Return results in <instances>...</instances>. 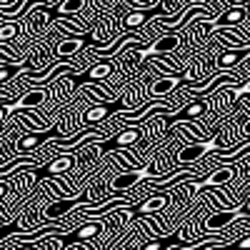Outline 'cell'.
Here are the masks:
<instances>
[{"label": "cell", "instance_id": "cell-10", "mask_svg": "<svg viewBox=\"0 0 250 250\" xmlns=\"http://www.w3.org/2000/svg\"><path fill=\"white\" fill-rule=\"evenodd\" d=\"M93 43V38L83 35V38H65V40H58L55 45V58H65V60H73L85 45Z\"/></svg>", "mask_w": 250, "mask_h": 250}, {"label": "cell", "instance_id": "cell-14", "mask_svg": "<svg viewBox=\"0 0 250 250\" xmlns=\"http://www.w3.org/2000/svg\"><path fill=\"white\" fill-rule=\"evenodd\" d=\"M85 5H88V0H62L58 5V15H80L85 10Z\"/></svg>", "mask_w": 250, "mask_h": 250}, {"label": "cell", "instance_id": "cell-15", "mask_svg": "<svg viewBox=\"0 0 250 250\" xmlns=\"http://www.w3.org/2000/svg\"><path fill=\"white\" fill-rule=\"evenodd\" d=\"M168 205V195H155V198H148L138 210L140 213H155V210H163V208Z\"/></svg>", "mask_w": 250, "mask_h": 250}, {"label": "cell", "instance_id": "cell-19", "mask_svg": "<svg viewBox=\"0 0 250 250\" xmlns=\"http://www.w3.org/2000/svg\"><path fill=\"white\" fill-rule=\"evenodd\" d=\"M28 248H23V250H38V243H25Z\"/></svg>", "mask_w": 250, "mask_h": 250}, {"label": "cell", "instance_id": "cell-12", "mask_svg": "<svg viewBox=\"0 0 250 250\" xmlns=\"http://www.w3.org/2000/svg\"><path fill=\"white\" fill-rule=\"evenodd\" d=\"M180 83H185V85H188L190 80H180V75H160L150 85V95L153 98H165V95H170L180 85Z\"/></svg>", "mask_w": 250, "mask_h": 250}, {"label": "cell", "instance_id": "cell-5", "mask_svg": "<svg viewBox=\"0 0 250 250\" xmlns=\"http://www.w3.org/2000/svg\"><path fill=\"white\" fill-rule=\"evenodd\" d=\"M238 218H240V220L245 218V215H243V205H240V208H228V210H220V213L210 215V218L203 223V230H205V233H220V230H225V228H230Z\"/></svg>", "mask_w": 250, "mask_h": 250}, {"label": "cell", "instance_id": "cell-16", "mask_svg": "<svg viewBox=\"0 0 250 250\" xmlns=\"http://www.w3.org/2000/svg\"><path fill=\"white\" fill-rule=\"evenodd\" d=\"M13 38H20V25L3 20V25H0V43H10Z\"/></svg>", "mask_w": 250, "mask_h": 250}, {"label": "cell", "instance_id": "cell-20", "mask_svg": "<svg viewBox=\"0 0 250 250\" xmlns=\"http://www.w3.org/2000/svg\"><path fill=\"white\" fill-rule=\"evenodd\" d=\"M243 133H245V135H248V138H250V120H248V123H245V128H243Z\"/></svg>", "mask_w": 250, "mask_h": 250}, {"label": "cell", "instance_id": "cell-18", "mask_svg": "<svg viewBox=\"0 0 250 250\" xmlns=\"http://www.w3.org/2000/svg\"><path fill=\"white\" fill-rule=\"evenodd\" d=\"M228 90H230L233 98H240V95H250V78L243 83V85H228Z\"/></svg>", "mask_w": 250, "mask_h": 250}, {"label": "cell", "instance_id": "cell-1", "mask_svg": "<svg viewBox=\"0 0 250 250\" xmlns=\"http://www.w3.org/2000/svg\"><path fill=\"white\" fill-rule=\"evenodd\" d=\"M180 43H183L180 33H165V35H158L150 45L133 48V58L135 62H145L148 58H155V55H170L180 48Z\"/></svg>", "mask_w": 250, "mask_h": 250}, {"label": "cell", "instance_id": "cell-7", "mask_svg": "<svg viewBox=\"0 0 250 250\" xmlns=\"http://www.w3.org/2000/svg\"><path fill=\"white\" fill-rule=\"evenodd\" d=\"M118 108H123V103H120V100L98 103V105L88 108L85 115H83V128H85V130H93V128H95V123H103V120H105L113 110H118Z\"/></svg>", "mask_w": 250, "mask_h": 250}, {"label": "cell", "instance_id": "cell-9", "mask_svg": "<svg viewBox=\"0 0 250 250\" xmlns=\"http://www.w3.org/2000/svg\"><path fill=\"white\" fill-rule=\"evenodd\" d=\"M235 175H238V170L233 168V165H220V168H218V170H213L205 180H198V183L185 180V183H188V185H193V190H195V193H200L203 188H215V185H225V183H230Z\"/></svg>", "mask_w": 250, "mask_h": 250}, {"label": "cell", "instance_id": "cell-17", "mask_svg": "<svg viewBox=\"0 0 250 250\" xmlns=\"http://www.w3.org/2000/svg\"><path fill=\"white\" fill-rule=\"evenodd\" d=\"M220 250H250V233L243 235V238H238V240H233V243H228Z\"/></svg>", "mask_w": 250, "mask_h": 250}, {"label": "cell", "instance_id": "cell-13", "mask_svg": "<svg viewBox=\"0 0 250 250\" xmlns=\"http://www.w3.org/2000/svg\"><path fill=\"white\" fill-rule=\"evenodd\" d=\"M73 163H75V155L62 153L60 158H53L48 165H43V168H40V175H58V173H65V170H70Z\"/></svg>", "mask_w": 250, "mask_h": 250}, {"label": "cell", "instance_id": "cell-8", "mask_svg": "<svg viewBox=\"0 0 250 250\" xmlns=\"http://www.w3.org/2000/svg\"><path fill=\"white\" fill-rule=\"evenodd\" d=\"M45 100V90L43 88H35V90H28L23 98H18L15 103H3V115L8 118L13 110H33L38 105H43Z\"/></svg>", "mask_w": 250, "mask_h": 250}, {"label": "cell", "instance_id": "cell-3", "mask_svg": "<svg viewBox=\"0 0 250 250\" xmlns=\"http://www.w3.org/2000/svg\"><path fill=\"white\" fill-rule=\"evenodd\" d=\"M218 143H220V133H215L210 140H203V143H193V145H185V148L175 155V160H178V165L180 168H185V165H193V163H198L205 153H210V150H215L218 148Z\"/></svg>", "mask_w": 250, "mask_h": 250}, {"label": "cell", "instance_id": "cell-2", "mask_svg": "<svg viewBox=\"0 0 250 250\" xmlns=\"http://www.w3.org/2000/svg\"><path fill=\"white\" fill-rule=\"evenodd\" d=\"M103 233V223L100 220H88V223H83V225H78L73 233H68V235H45V238H50V240H55V243H60L62 248H68V245H80V243H88V240H93L95 235H100Z\"/></svg>", "mask_w": 250, "mask_h": 250}, {"label": "cell", "instance_id": "cell-4", "mask_svg": "<svg viewBox=\"0 0 250 250\" xmlns=\"http://www.w3.org/2000/svg\"><path fill=\"white\" fill-rule=\"evenodd\" d=\"M175 175V173H173ZM173 175H168V178H163V175H155V173H150V170H145V168H135V170H128V173H120V175H115L113 180H110V188L113 190H125V188H133V185H138V183H148V180H170Z\"/></svg>", "mask_w": 250, "mask_h": 250}, {"label": "cell", "instance_id": "cell-11", "mask_svg": "<svg viewBox=\"0 0 250 250\" xmlns=\"http://www.w3.org/2000/svg\"><path fill=\"white\" fill-rule=\"evenodd\" d=\"M138 138H140V130L138 128H123L118 135H113L110 140L98 145V153H105V150H113V148H128V145H133Z\"/></svg>", "mask_w": 250, "mask_h": 250}, {"label": "cell", "instance_id": "cell-6", "mask_svg": "<svg viewBox=\"0 0 250 250\" xmlns=\"http://www.w3.org/2000/svg\"><path fill=\"white\" fill-rule=\"evenodd\" d=\"M83 208V205H93V203H88L85 198H70V200H58V203H50V205H45V210H43V223H50V220H58V218H62V215H68V213H73L75 208Z\"/></svg>", "mask_w": 250, "mask_h": 250}]
</instances>
